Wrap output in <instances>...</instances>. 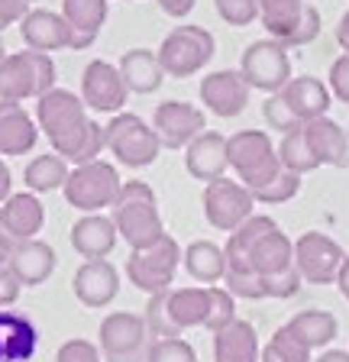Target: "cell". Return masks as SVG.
<instances>
[{
	"label": "cell",
	"instance_id": "obj_38",
	"mask_svg": "<svg viewBox=\"0 0 349 362\" xmlns=\"http://www.w3.org/2000/svg\"><path fill=\"white\" fill-rule=\"evenodd\" d=\"M146 362H198V349L184 337H162L149 343Z\"/></svg>",
	"mask_w": 349,
	"mask_h": 362
},
{
	"label": "cell",
	"instance_id": "obj_36",
	"mask_svg": "<svg viewBox=\"0 0 349 362\" xmlns=\"http://www.w3.org/2000/svg\"><path fill=\"white\" fill-rule=\"evenodd\" d=\"M259 362H314V353L304 346L288 327H278V330L268 337L266 346H262Z\"/></svg>",
	"mask_w": 349,
	"mask_h": 362
},
{
	"label": "cell",
	"instance_id": "obj_50",
	"mask_svg": "<svg viewBox=\"0 0 349 362\" xmlns=\"http://www.w3.org/2000/svg\"><path fill=\"white\" fill-rule=\"evenodd\" d=\"M10 194H13V172H10V165L0 156V204L7 201Z\"/></svg>",
	"mask_w": 349,
	"mask_h": 362
},
{
	"label": "cell",
	"instance_id": "obj_53",
	"mask_svg": "<svg viewBox=\"0 0 349 362\" xmlns=\"http://www.w3.org/2000/svg\"><path fill=\"white\" fill-rule=\"evenodd\" d=\"M336 288H340V294L349 301V256H346V262H343L340 275H336Z\"/></svg>",
	"mask_w": 349,
	"mask_h": 362
},
{
	"label": "cell",
	"instance_id": "obj_51",
	"mask_svg": "<svg viewBox=\"0 0 349 362\" xmlns=\"http://www.w3.org/2000/svg\"><path fill=\"white\" fill-rule=\"evenodd\" d=\"M336 42H340L343 52H349V10L340 16V23H336Z\"/></svg>",
	"mask_w": 349,
	"mask_h": 362
},
{
	"label": "cell",
	"instance_id": "obj_24",
	"mask_svg": "<svg viewBox=\"0 0 349 362\" xmlns=\"http://www.w3.org/2000/svg\"><path fill=\"white\" fill-rule=\"evenodd\" d=\"M65 20H69L71 33V52H84L97 42L100 30L107 23V13H110V0H61V10H59Z\"/></svg>",
	"mask_w": 349,
	"mask_h": 362
},
{
	"label": "cell",
	"instance_id": "obj_49",
	"mask_svg": "<svg viewBox=\"0 0 349 362\" xmlns=\"http://www.w3.org/2000/svg\"><path fill=\"white\" fill-rule=\"evenodd\" d=\"M155 4H159V10L165 16H172V20H184V16L194 10L198 0H155Z\"/></svg>",
	"mask_w": 349,
	"mask_h": 362
},
{
	"label": "cell",
	"instance_id": "obj_34",
	"mask_svg": "<svg viewBox=\"0 0 349 362\" xmlns=\"http://www.w3.org/2000/svg\"><path fill=\"white\" fill-rule=\"evenodd\" d=\"M304 7H307V0H259V23L266 26L268 39H278L285 45L295 36Z\"/></svg>",
	"mask_w": 349,
	"mask_h": 362
},
{
	"label": "cell",
	"instance_id": "obj_42",
	"mask_svg": "<svg viewBox=\"0 0 349 362\" xmlns=\"http://www.w3.org/2000/svg\"><path fill=\"white\" fill-rule=\"evenodd\" d=\"M213 7L230 26H249L259 20V0H213Z\"/></svg>",
	"mask_w": 349,
	"mask_h": 362
},
{
	"label": "cell",
	"instance_id": "obj_31",
	"mask_svg": "<svg viewBox=\"0 0 349 362\" xmlns=\"http://www.w3.org/2000/svg\"><path fill=\"white\" fill-rule=\"evenodd\" d=\"M182 265L198 285H220L227 275V252L211 240H194L182 249Z\"/></svg>",
	"mask_w": 349,
	"mask_h": 362
},
{
	"label": "cell",
	"instance_id": "obj_6",
	"mask_svg": "<svg viewBox=\"0 0 349 362\" xmlns=\"http://www.w3.org/2000/svg\"><path fill=\"white\" fill-rule=\"evenodd\" d=\"M59 68L49 52H10L0 62V98L4 100H30L42 98L46 90L55 88Z\"/></svg>",
	"mask_w": 349,
	"mask_h": 362
},
{
	"label": "cell",
	"instance_id": "obj_3",
	"mask_svg": "<svg viewBox=\"0 0 349 362\" xmlns=\"http://www.w3.org/2000/svg\"><path fill=\"white\" fill-rule=\"evenodd\" d=\"M110 217L117 223L120 240L129 243V249H149L165 236L155 191L146 181H123L120 194L110 207Z\"/></svg>",
	"mask_w": 349,
	"mask_h": 362
},
{
	"label": "cell",
	"instance_id": "obj_16",
	"mask_svg": "<svg viewBox=\"0 0 349 362\" xmlns=\"http://www.w3.org/2000/svg\"><path fill=\"white\" fill-rule=\"evenodd\" d=\"M201 104L220 117V120H233L246 110L249 104L252 88L246 84V78L239 75V68H220V71H211V75L201 78Z\"/></svg>",
	"mask_w": 349,
	"mask_h": 362
},
{
	"label": "cell",
	"instance_id": "obj_1",
	"mask_svg": "<svg viewBox=\"0 0 349 362\" xmlns=\"http://www.w3.org/2000/svg\"><path fill=\"white\" fill-rule=\"evenodd\" d=\"M36 127L52 143V152L69 158L71 165H84L104 156V127L88 117L81 94L69 88H52L36 98Z\"/></svg>",
	"mask_w": 349,
	"mask_h": 362
},
{
	"label": "cell",
	"instance_id": "obj_14",
	"mask_svg": "<svg viewBox=\"0 0 349 362\" xmlns=\"http://www.w3.org/2000/svg\"><path fill=\"white\" fill-rule=\"evenodd\" d=\"M152 129L162 149H184V146L207 129V113L188 100H162L152 113Z\"/></svg>",
	"mask_w": 349,
	"mask_h": 362
},
{
	"label": "cell",
	"instance_id": "obj_43",
	"mask_svg": "<svg viewBox=\"0 0 349 362\" xmlns=\"http://www.w3.org/2000/svg\"><path fill=\"white\" fill-rule=\"evenodd\" d=\"M262 285H266V298L285 301V298H295V294L301 291L304 279H301V272H297V265H291V269L278 272V275H268V279H262Z\"/></svg>",
	"mask_w": 349,
	"mask_h": 362
},
{
	"label": "cell",
	"instance_id": "obj_48",
	"mask_svg": "<svg viewBox=\"0 0 349 362\" xmlns=\"http://www.w3.org/2000/svg\"><path fill=\"white\" fill-rule=\"evenodd\" d=\"M20 291H23V285L13 279V272H10V269H0V310H4V308H13V304L20 301Z\"/></svg>",
	"mask_w": 349,
	"mask_h": 362
},
{
	"label": "cell",
	"instance_id": "obj_7",
	"mask_svg": "<svg viewBox=\"0 0 349 362\" xmlns=\"http://www.w3.org/2000/svg\"><path fill=\"white\" fill-rule=\"evenodd\" d=\"M213 52H217V39H213V33L204 30V26H194V23H188V26H174V30L162 39L159 49H155L165 78L198 75V71H204V68L211 65Z\"/></svg>",
	"mask_w": 349,
	"mask_h": 362
},
{
	"label": "cell",
	"instance_id": "obj_32",
	"mask_svg": "<svg viewBox=\"0 0 349 362\" xmlns=\"http://www.w3.org/2000/svg\"><path fill=\"white\" fill-rule=\"evenodd\" d=\"M285 327H288V330L295 333V337L301 339V343L311 349V353H317V349H326L336 339V333H340L336 317L330 314V310H317V308L297 310V314L291 317Z\"/></svg>",
	"mask_w": 349,
	"mask_h": 362
},
{
	"label": "cell",
	"instance_id": "obj_25",
	"mask_svg": "<svg viewBox=\"0 0 349 362\" xmlns=\"http://www.w3.org/2000/svg\"><path fill=\"white\" fill-rule=\"evenodd\" d=\"M304 139L311 146L314 158L320 165L346 168L349 165V129H343L330 117H317V120L304 123Z\"/></svg>",
	"mask_w": 349,
	"mask_h": 362
},
{
	"label": "cell",
	"instance_id": "obj_29",
	"mask_svg": "<svg viewBox=\"0 0 349 362\" xmlns=\"http://www.w3.org/2000/svg\"><path fill=\"white\" fill-rule=\"evenodd\" d=\"M259 333L243 317L213 333V362H259Z\"/></svg>",
	"mask_w": 349,
	"mask_h": 362
},
{
	"label": "cell",
	"instance_id": "obj_27",
	"mask_svg": "<svg viewBox=\"0 0 349 362\" xmlns=\"http://www.w3.org/2000/svg\"><path fill=\"white\" fill-rule=\"evenodd\" d=\"M246 259H249L252 272L262 275V279L278 275V272L295 265V240H291L288 233H281V226H275V230L262 233L256 243H252Z\"/></svg>",
	"mask_w": 349,
	"mask_h": 362
},
{
	"label": "cell",
	"instance_id": "obj_35",
	"mask_svg": "<svg viewBox=\"0 0 349 362\" xmlns=\"http://www.w3.org/2000/svg\"><path fill=\"white\" fill-rule=\"evenodd\" d=\"M275 149H278L281 168H288V172H295V175H307V172H317L320 168V162L314 158L311 146L304 139V127L295 129V133H285Z\"/></svg>",
	"mask_w": 349,
	"mask_h": 362
},
{
	"label": "cell",
	"instance_id": "obj_40",
	"mask_svg": "<svg viewBox=\"0 0 349 362\" xmlns=\"http://www.w3.org/2000/svg\"><path fill=\"white\" fill-rule=\"evenodd\" d=\"M262 120L268 123V129H275V133H295V129H301L304 123L295 117V110H291L288 104H285V98L281 94H266V104H262Z\"/></svg>",
	"mask_w": 349,
	"mask_h": 362
},
{
	"label": "cell",
	"instance_id": "obj_23",
	"mask_svg": "<svg viewBox=\"0 0 349 362\" xmlns=\"http://www.w3.org/2000/svg\"><path fill=\"white\" fill-rule=\"evenodd\" d=\"M39 143L36 117L26 113L20 100L0 98V156H26Z\"/></svg>",
	"mask_w": 349,
	"mask_h": 362
},
{
	"label": "cell",
	"instance_id": "obj_20",
	"mask_svg": "<svg viewBox=\"0 0 349 362\" xmlns=\"http://www.w3.org/2000/svg\"><path fill=\"white\" fill-rule=\"evenodd\" d=\"M184 168L194 181H217L227 175L230 158H227V136L217 129H204L184 146Z\"/></svg>",
	"mask_w": 349,
	"mask_h": 362
},
{
	"label": "cell",
	"instance_id": "obj_10",
	"mask_svg": "<svg viewBox=\"0 0 349 362\" xmlns=\"http://www.w3.org/2000/svg\"><path fill=\"white\" fill-rule=\"evenodd\" d=\"M178 265H182V246L174 236H162L155 246L149 249H133L126 259V279L129 285H136L146 294H159L168 291L174 285V275H178Z\"/></svg>",
	"mask_w": 349,
	"mask_h": 362
},
{
	"label": "cell",
	"instance_id": "obj_13",
	"mask_svg": "<svg viewBox=\"0 0 349 362\" xmlns=\"http://www.w3.org/2000/svg\"><path fill=\"white\" fill-rule=\"evenodd\" d=\"M343 262H346V252L333 236L307 230L295 240V265L304 285H336Z\"/></svg>",
	"mask_w": 349,
	"mask_h": 362
},
{
	"label": "cell",
	"instance_id": "obj_37",
	"mask_svg": "<svg viewBox=\"0 0 349 362\" xmlns=\"http://www.w3.org/2000/svg\"><path fill=\"white\" fill-rule=\"evenodd\" d=\"M297 191H301V175L288 172V168H281L278 175H275L268 185H262V188L252 191V197H256V204H266V207H275V204H288L297 197Z\"/></svg>",
	"mask_w": 349,
	"mask_h": 362
},
{
	"label": "cell",
	"instance_id": "obj_30",
	"mask_svg": "<svg viewBox=\"0 0 349 362\" xmlns=\"http://www.w3.org/2000/svg\"><path fill=\"white\" fill-rule=\"evenodd\" d=\"M129 94H155L165 81V71L159 65V55L152 49H126L117 62Z\"/></svg>",
	"mask_w": 349,
	"mask_h": 362
},
{
	"label": "cell",
	"instance_id": "obj_22",
	"mask_svg": "<svg viewBox=\"0 0 349 362\" xmlns=\"http://www.w3.org/2000/svg\"><path fill=\"white\" fill-rule=\"evenodd\" d=\"M55 265H59V256L55 249L49 246L46 240H26V243H13V252H10L7 269L13 272V279L23 288H36L42 281L52 279Z\"/></svg>",
	"mask_w": 349,
	"mask_h": 362
},
{
	"label": "cell",
	"instance_id": "obj_47",
	"mask_svg": "<svg viewBox=\"0 0 349 362\" xmlns=\"http://www.w3.org/2000/svg\"><path fill=\"white\" fill-rule=\"evenodd\" d=\"M32 4L36 0H0V33L7 26H16L32 10Z\"/></svg>",
	"mask_w": 349,
	"mask_h": 362
},
{
	"label": "cell",
	"instance_id": "obj_15",
	"mask_svg": "<svg viewBox=\"0 0 349 362\" xmlns=\"http://www.w3.org/2000/svg\"><path fill=\"white\" fill-rule=\"evenodd\" d=\"M81 100L94 113H120L123 104L129 100V90L123 84L120 68L104 59H94L81 71Z\"/></svg>",
	"mask_w": 349,
	"mask_h": 362
},
{
	"label": "cell",
	"instance_id": "obj_12",
	"mask_svg": "<svg viewBox=\"0 0 349 362\" xmlns=\"http://www.w3.org/2000/svg\"><path fill=\"white\" fill-rule=\"evenodd\" d=\"M204 217L213 230H220V233H233L239 223L256 214V197L252 191L246 188L243 181L236 178H217V181H207L204 185Z\"/></svg>",
	"mask_w": 349,
	"mask_h": 362
},
{
	"label": "cell",
	"instance_id": "obj_4",
	"mask_svg": "<svg viewBox=\"0 0 349 362\" xmlns=\"http://www.w3.org/2000/svg\"><path fill=\"white\" fill-rule=\"evenodd\" d=\"M227 158L236 172V181H243L249 191L268 185L281 172L278 149L266 129H239L227 136Z\"/></svg>",
	"mask_w": 349,
	"mask_h": 362
},
{
	"label": "cell",
	"instance_id": "obj_17",
	"mask_svg": "<svg viewBox=\"0 0 349 362\" xmlns=\"http://www.w3.org/2000/svg\"><path fill=\"white\" fill-rule=\"evenodd\" d=\"M71 291L75 298L91 310H100L107 304L117 301L120 294V272L110 259H88L75 269V279H71Z\"/></svg>",
	"mask_w": 349,
	"mask_h": 362
},
{
	"label": "cell",
	"instance_id": "obj_33",
	"mask_svg": "<svg viewBox=\"0 0 349 362\" xmlns=\"http://www.w3.org/2000/svg\"><path fill=\"white\" fill-rule=\"evenodd\" d=\"M71 175V162L61 158L59 152H46V156H36L32 162H26L23 168V181L26 191L32 194H49V191H61L65 181Z\"/></svg>",
	"mask_w": 349,
	"mask_h": 362
},
{
	"label": "cell",
	"instance_id": "obj_41",
	"mask_svg": "<svg viewBox=\"0 0 349 362\" xmlns=\"http://www.w3.org/2000/svg\"><path fill=\"white\" fill-rule=\"evenodd\" d=\"M233 298H243V301H262L266 298V285H262V275L256 272H227L220 281Z\"/></svg>",
	"mask_w": 349,
	"mask_h": 362
},
{
	"label": "cell",
	"instance_id": "obj_11",
	"mask_svg": "<svg viewBox=\"0 0 349 362\" xmlns=\"http://www.w3.org/2000/svg\"><path fill=\"white\" fill-rule=\"evenodd\" d=\"M239 75L246 78L252 90L262 94H278L291 81V59L288 49L278 39H256L246 45L243 59H239Z\"/></svg>",
	"mask_w": 349,
	"mask_h": 362
},
{
	"label": "cell",
	"instance_id": "obj_44",
	"mask_svg": "<svg viewBox=\"0 0 349 362\" xmlns=\"http://www.w3.org/2000/svg\"><path fill=\"white\" fill-rule=\"evenodd\" d=\"M55 362H104V356H100L97 343H91V339H84V337H75V339H65L59 346Z\"/></svg>",
	"mask_w": 349,
	"mask_h": 362
},
{
	"label": "cell",
	"instance_id": "obj_8",
	"mask_svg": "<svg viewBox=\"0 0 349 362\" xmlns=\"http://www.w3.org/2000/svg\"><path fill=\"white\" fill-rule=\"evenodd\" d=\"M104 143L107 152L126 168H149L162 152V143L152 123H146L136 113H114L110 123L104 127Z\"/></svg>",
	"mask_w": 349,
	"mask_h": 362
},
{
	"label": "cell",
	"instance_id": "obj_19",
	"mask_svg": "<svg viewBox=\"0 0 349 362\" xmlns=\"http://www.w3.org/2000/svg\"><path fill=\"white\" fill-rule=\"evenodd\" d=\"M46 226V207L39 201V194L32 191H20L10 194L7 201L0 204V233L7 236L10 243H26L36 240Z\"/></svg>",
	"mask_w": 349,
	"mask_h": 362
},
{
	"label": "cell",
	"instance_id": "obj_52",
	"mask_svg": "<svg viewBox=\"0 0 349 362\" xmlns=\"http://www.w3.org/2000/svg\"><path fill=\"white\" fill-rule=\"evenodd\" d=\"M314 362H349V353L346 349H324Z\"/></svg>",
	"mask_w": 349,
	"mask_h": 362
},
{
	"label": "cell",
	"instance_id": "obj_5",
	"mask_svg": "<svg viewBox=\"0 0 349 362\" xmlns=\"http://www.w3.org/2000/svg\"><path fill=\"white\" fill-rule=\"evenodd\" d=\"M123 188V178L117 172L114 162L107 158H94V162H84V165H75L65 181V201L81 214H104L107 207H114L117 194Z\"/></svg>",
	"mask_w": 349,
	"mask_h": 362
},
{
	"label": "cell",
	"instance_id": "obj_2",
	"mask_svg": "<svg viewBox=\"0 0 349 362\" xmlns=\"http://www.w3.org/2000/svg\"><path fill=\"white\" fill-rule=\"evenodd\" d=\"M207 308H211V285L168 288V291L149 294L143 317L152 339H162V337H182L184 330L204 327Z\"/></svg>",
	"mask_w": 349,
	"mask_h": 362
},
{
	"label": "cell",
	"instance_id": "obj_54",
	"mask_svg": "<svg viewBox=\"0 0 349 362\" xmlns=\"http://www.w3.org/2000/svg\"><path fill=\"white\" fill-rule=\"evenodd\" d=\"M10 252H13V243H10L7 236L0 233V269H7V262H10Z\"/></svg>",
	"mask_w": 349,
	"mask_h": 362
},
{
	"label": "cell",
	"instance_id": "obj_55",
	"mask_svg": "<svg viewBox=\"0 0 349 362\" xmlns=\"http://www.w3.org/2000/svg\"><path fill=\"white\" fill-rule=\"evenodd\" d=\"M7 55H10V52H7V45H4V33H0V62L7 59Z\"/></svg>",
	"mask_w": 349,
	"mask_h": 362
},
{
	"label": "cell",
	"instance_id": "obj_18",
	"mask_svg": "<svg viewBox=\"0 0 349 362\" xmlns=\"http://www.w3.org/2000/svg\"><path fill=\"white\" fill-rule=\"evenodd\" d=\"M16 26H20L23 45L32 49V52L52 55V52H59V49H71V39H75L69 20H65L59 10H46V7H32Z\"/></svg>",
	"mask_w": 349,
	"mask_h": 362
},
{
	"label": "cell",
	"instance_id": "obj_28",
	"mask_svg": "<svg viewBox=\"0 0 349 362\" xmlns=\"http://www.w3.org/2000/svg\"><path fill=\"white\" fill-rule=\"evenodd\" d=\"M278 94L285 98V104L295 110V117L301 123H311V120H317V117H326V110H330V88L314 75L291 78Z\"/></svg>",
	"mask_w": 349,
	"mask_h": 362
},
{
	"label": "cell",
	"instance_id": "obj_21",
	"mask_svg": "<svg viewBox=\"0 0 349 362\" xmlns=\"http://www.w3.org/2000/svg\"><path fill=\"white\" fill-rule=\"evenodd\" d=\"M71 249L88 262V259H107L117 249V223L110 214H81V217L71 223Z\"/></svg>",
	"mask_w": 349,
	"mask_h": 362
},
{
	"label": "cell",
	"instance_id": "obj_39",
	"mask_svg": "<svg viewBox=\"0 0 349 362\" xmlns=\"http://www.w3.org/2000/svg\"><path fill=\"white\" fill-rule=\"evenodd\" d=\"M233 320H236V298L223 285H211V308H207L204 330L217 333L227 324H233Z\"/></svg>",
	"mask_w": 349,
	"mask_h": 362
},
{
	"label": "cell",
	"instance_id": "obj_26",
	"mask_svg": "<svg viewBox=\"0 0 349 362\" xmlns=\"http://www.w3.org/2000/svg\"><path fill=\"white\" fill-rule=\"evenodd\" d=\"M39 346V330L30 317L0 310V362H30Z\"/></svg>",
	"mask_w": 349,
	"mask_h": 362
},
{
	"label": "cell",
	"instance_id": "obj_46",
	"mask_svg": "<svg viewBox=\"0 0 349 362\" xmlns=\"http://www.w3.org/2000/svg\"><path fill=\"white\" fill-rule=\"evenodd\" d=\"M330 94L343 104H349V52H343L330 65Z\"/></svg>",
	"mask_w": 349,
	"mask_h": 362
},
{
	"label": "cell",
	"instance_id": "obj_9",
	"mask_svg": "<svg viewBox=\"0 0 349 362\" xmlns=\"http://www.w3.org/2000/svg\"><path fill=\"white\" fill-rule=\"evenodd\" d=\"M152 333L143 314L133 310H114L100 320L97 346L104 362H146Z\"/></svg>",
	"mask_w": 349,
	"mask_h": 362
},
{
	"label": "cell",
	"instance_id": "obj_45",
	"mask_svg": "<svg viewBox=\"0 0 349 362\" xmlns=\"http://www.w3.org/2000/svg\"><path fill=\"white\" fill-rule=\"evenodd\" d=\"M320 36V13H317V7H304V16H301V23H297V30H295V36L285 42V49H301V45H311L314 39Z\"/></svg>",
	"mask_w": 349,
	"mask_h": 362
}]
</instances>
